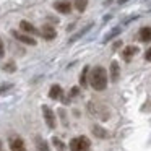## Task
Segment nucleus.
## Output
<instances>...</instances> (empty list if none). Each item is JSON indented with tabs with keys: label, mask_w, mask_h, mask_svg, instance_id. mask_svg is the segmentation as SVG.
<instances>
[{
	"label": "nucleus",
	"mask_w": 151,
	"mask_h": 151,
	"mask_svg": "<svg viewBox=\"0 0 151 151\" xmlns=\"http://www.w3.org/2000/svg\"><path fill=\"white\" fill-rule=\"evenodd\" d=\"M89 85L96 91H102L107 86V72L102 67H94L89 73Z\"/></svg>",
	"instance_id": "f257e3e1"
},
{
	"label": "nucleus",
	"mask_w": 151,
	"mask_h": 151,
	"mask_svg": "<svg viewBox=\"0 0 151 151\" xmlns=\"http://www.w3.org/2000/svg\"><path fill=\"white\" fill-rule=\"evenodd\" d=\"M68 146H70V151H88L91 143L86 137H76L70 141Z\"/></svg>",
	"instance_id": "f03ea898"
},
{
	"label": "nucleus",
	"mask_w": 151,
	"mask_h": 151,
	"mask_svg": "<svg viewBox=\"0 0 151 151\" xmlns=\"http://www.w3.org/2000/svg\"><path fill=\"white\" fill-rule=\"evenodd\" d=\"M42 115H44V120H46L47 127L55 128V125H57V122H55V114H54V111L49 107V106H42Z\"/></svg>",
	"instance_id": "7ed1b4c3"
},
{
	"label": "nucleus",
	"mask_w": 151,
	"mask_h": 151,
	"mask_svg": "<svg viewBox=\"0 0 151 151\" xmlns=\"http://www.w3.org/2000/svg\"><path fill=\"white\" fill-rule=\"evenodd\" d=\"M12 34L15 36V39H18L20 42L26 44V46H36V39H33L29 34H24V33H21V31H13Z\"/></svg>",
	"instance_id": "20e7f679"
},
{
	"label": "nucleus",
	"mask_w": 151,
	"mask_h": 151,
	"mask_svg": "<svg viewBox=\"0 0 151 151\" xmlns=\"http://www.w3.org/2000/svg\"><path fill=\"white\" fill-rule=\"evenodd\" d=\"M54 8H55V12H59V13L68 15L70 12H72V4H70L68 0H59V2L54 4Z\"/></svg>",
	"instance_id": "39448f33"
},
{
	"label": "nucleus",
	"mask_w": 151,
	"mask_h": 151,
	"mask_svg": "<svg viewBox=\"0 0 151 151\" xmlns=\"http://www.w3.org/2000/svg\"><path fill=\"white\" fill-rule=\"evenodd\" d=\"M41 36L44 37L46 41H52L57 37V31L54 26H49V24H46V26H42V29H41Z\"/></svg>",
	"instance_id": "423d86ee"
},
{
	"label": "nucleus",
	"mask_w": 151,
	"mask_h": 151,
	"mask_svg": "<svg viewBox=\"0 0 151 151\" xmlns=\"http://www.w3.org/2000/svg\"><path fill=\"white\" fill-rule=\"evenodd\" d=\"M137 52H138V47H137V46H127V47L124 49V52H122V57H124V60L130 62L132 57H133Z\"/></svg>",
	"instance_id": "0eeeda50"
},
{
	"label": "nucleus",
	"mask_w": 151,
	"mask_h": 151,
	"mask_svg": "<svg viewBox=\"0 0 151 151\" xmlns=\"http://www.w3.org/2000/svg\"><path fill=\"white\" fill-rule=\"evenodd\" d=\"M10 150L12 151H26L24 141L21 140V138H13V140L10 141Z\"/></svg>",
	"instance_id": "6e6552de"
},
{
	"label": "nucleus",
	"mask_w": 151,
	"mask_h": 151,
	"mask_svg": "<svg viewBox=\"0 0 151 151\" xmlns=\"http://www.w3.org/2000/svg\"><path fill=\"white\" fill-rule=\"evenodd\" d=\"M20 28H21V33H24V34H36L37 33V29H36V28H34L33 26V24H31L29 23V21H21V23H20Z\"/></svg>",
	"instance_id": "1a4fd4ad"
},
{
	"label": "nucleus",
	"mask_w": 151,
	"mask_h": 151,
	"mask_svg": "<svg viewBox=\"0 0 151 151\" xmlns=\"http://www.w3.org/2000/svg\"><path fill=\"white\" fill-rule=\"evenodd\" d=\"M119 76H120V65L117 62H112L111 63V80L112 81H117Z\"/></svg>",
	"instance_id": "9d476101"
},
{
	"label": "nucleus",
	"mask_w": 151,
	"mask_h": 151,
	"mask_svg": "<svg viewBox=\"0 0 151 151\" xmlns=\"http://www.w3.org/2000/svg\"><path fill=\"white\" fill-rule=\"evenodd\" d=\"M140 41H143V42H151V28L150 26H145L140 29Z\"/></svg>",
	"instance_id": "9b49d317"
},
{
	"label": "nucleus",
	"mask_w": 151,
	"mask_h": 151,
	"mask_svg": "<svg viewBox=\"0 0 151 151\" xmlns=\"http://www.w3.org/2000/svg\"><path fill=\"white\" fill-rule=\"evenodd\" d=\"M60 96H62V88H60L59 85H52L49 89V98L50 99H59Z\"/></svg>",
	"instance_id": "f8f14e48"
},
{
	"label": "nucleus",
	"mask_w": 151,
	"mask_h": 151,
	"mask_svg": "<svg viewBox=\"0 0 151 151\" xmlns=\"http://www.w3.org/2000/svg\"><path fill=\"white\" fill-rule=\"evenodd\" d=\"M120 33H122V28H114V29H111V31H109V33L104 36V42H109V41L114 39L115 36H119Z\"/></svg>",
	"instance_id": "ddd939ff"
},
{
	"label": "nucleus",
	"mask_w": 151,
	"mask_h": 151,
	"mask_svg": "<svg viewBox=\"0 0 151 151\" xmlns=\"http://www.w3.org/2000/svg\"><path fill=\"white\" fill-rule=\"evenodd\" d=\"M88 73H89V67H85L81 72V75H80V85L85 88L86 85H88Z\"/></svg>",
	"instance_id": "4468645a"
},
{
	"label": "nucleus",
	"mask_w": 151,
	"mask_h": 151,
	"mask_svg": "<svg viewBox=\"0 0 151 151\" xmlns=\"http://www.w3.org/2000/svg\"><path fill=\"white\" fill-rule=\"evenodd\" d=\"M91 26H93V23H91V24H86V26H85V28H83V29H81V31H78V33H76V34H75V36H73V37H72V39H70V42H75V41H76V39H80V37H81V36H83V34H86V33H88V31H89V29H91Z\"/></svg>",
	"instance_id": "2eb2a0df"
},
{
	"label": "nucleus",
	"mask_w": 151,
	"mask_h": 151,
	"mask_svg": "<svg viewBox=\"0 0 151 151\" xmlns=\"http://www.w3.org/2000/svg\"><path fill=\"white\" fill-rule=\"evenodd\" d=\"M93 133H94L98 138H106L107 137V132H106L104 128H101L99 125H94V127H93Z\"/></svg>",
	"instance_id": "dca6fc26"
},
{
	"label": "nucleus",
	"mask_w": 151,
	"mask_h": 151,
	"mask_svg": "<svg viewBox=\"0 0 151 151\" xmlns=\"http://www.w3.org/2000/svg\"><path fill=\"white\" fill-rule=\"evenodd\" d=\"M88 7V0H75V8L78 12H85Z\"/></svg>",
	"instance_id": "f3484780"
},
{
	"label": "nucleus",
	"mask_w": 151,
	"mask_h": 151,
	"mask_svg": "<svg viewBox=\"0 0 151 151\" xmlns=\"http://www.w3.org/2000/svg\"><path fill=\"white\" fill-rule=\"evenodd\" d=\"M52 145L55 146L57 151H63V150H65V145H63V141L60 140V138H57V137L52 138Z\"/></svg>",
	"instance_id": "a211bd4d"
},
{
	"label": "nucleus",
	"mask_w": 151,
	"mask_h": 151,
	"mask_svg": "<svg viewBox=\"0 0 151 151\" xmlns=\"http://www.w3.org/2000/svg\"><path fill=\"white\" fill-rule=\"evenodd\" d=\"M37 150L39 151H49V145H47V141H44L42 138H39V140H37Z\"/></svg>",
	"instance_id": "6ab92c4d"
},
{
	"label": "nucleus",
	"mask_w": 151,
	"mask_h": 151,
	"mask_svg": "<svg viewBox=\"0 0 151 151\" xmlns=\"http://www.w3.org/2000/svg\"><path fill=\"white\" fill-rule=\"evenodd\" d=\"M4 70H5V72H8V73H12V72L17 70V65H15V62H8V63H5V65H4Z\"/></svg>",
	"instance_id": "aec40b11"
},
{
	"label": "nucleus",
	"mask_w": 151,
	"mask_h": 151,
	"mask_svg": "<svg viewBox=\"0 0 151 151\" xmlns=\"http://www.w3.org/2000/svg\"><path fill=\"white\" fill-rule=\"evenodd\" d=\"M13 88V85H2L0 86V94H4L5 91H8V89H12Z\"/></svg>",
	"instance_id": "412c9836"
},
{
	"label": "nucleus",
	"mask_w": 151,
	"mask_h": 151,
	"mask_svg": "<svg viewBox=\"0 0 151 151\" xmlns=\"http://www.w3.org/2000/svg\"><path fill=\"white\" fill-rule=\"evenodd\" d=\"M5 55V46H4V41L0 39V59Z\"/></svg>",
	"instance_id": "4be33fe9"
},
{
	"label": "nucleus",
	"mask_w": 151,
	"mask_h": 151,
	"mask_svg": "<svg viewBox=\"0 0 151 151\" xmlns=\"http://www.w3.org/2000/svg\"><path fill=\"white\" fill-rule=\"evenodd\" d=\"M145 60H146V62H151V47L146 50V54H145Z\"/></svg>",
	"instance_id": "5701e85b"
},
{
	"label": "nucleus",
	"mask_w": 151,
	"mask_h": 151,
	"mask_svg": "<svg viewBox=\"0 0 151 151\" xmlns=\"http://www.w3.org/2000/svg\"><path fill=\"white\" fill-rule=\"evenodd\" d=\"M78 93H80V89H78V88H76V86H75V88H72V93H70V96H72V98H73V96H76V94H78Z\"/></svg>",
	"instance_id": "b1692460"
},
{
	"label": "nucleus",
	"mask_w": 151,
	"mask_h": 151,
	"mask_svg": "<svg viewBox=\"0 0 151 151\" xmlns=\"http://www.w3.org/2000/svg\"><path fill=\"white\" fill-rule=\"evenodd\" d=\"M120 46H122V42H120V41H117V42H114V46H112V47H114V49H119Z\"/></svg>",
	"instance_id": "393cba45"
},
{
	"label": "nucleus",
	"mask_w": 151,
	"mask_h": 151,
	"mask_svg": "<svg viewBox=\"0 0 151 151\" xmlns=\"http://www.w3.org/2000/svg\"><path fill=\"white\" fill-rule=\"evenodd\" d=\"M125 2H128V0H119V4H125Z\"/></svg>",
	"instance_id": "a878e982"
},
{
	"label": "nucleus",
	"mask_w": 151,
	"mask_h": 151,
	"mask_svg": "<svg viewBox=\"0 0 151 151\" xmlns=\"http://www.w3.org/2000/svg\"><path fill=\"white\" fill-rule=\"evenodd\" d=\"M0 150H2V141H0Z\"/></svg>",
	"instance_id": "bb28decb"
}]
</instances>
